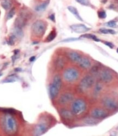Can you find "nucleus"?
Instances as JSON below:
<instances>
[{
  "mask_svg": "<svg viewBox=\"0 0 118 136\" xmlns=\"http://www.w3.org/2000/svg\"><path fill=\"white\" fill-rule=\"evenodd\" d=\"M49 3V0H48V1L44 2V3L37 6L36 8H35V10L37 12H41L44 11V10L46 9L47 6H48Z\"/></svg>",
  "mask_w": 118,
  "mask_h": 136,
  "instance_id": "20",
  "label": "nucleus"
},
{
  "mask_svg": "<svg viewBox=\"0 0 118 136\" xmlns=\"http://www.w3.org/2000/svg\"><path fill=\"white\" fill-rule=\"evenodd\" d=\"M73 99V95L71 93H65L60 96L59 101L61 104H66L72 101Z\"/></svg>",
  "mask_w": 118,
  "mask_h": 136,
  "instance_id": "12",
  "label": "nucleus"
},
{
  "mask_svg": "<svg viewBox=\"0 0 118 136\" xmlns=\"http://www.w3.org/2000/svg\"><path fill=\"white\" fill-rule=\"evenodd\" d=\"M2 76V74H0V77Z\"/></svg>",
  "mask_w": 118,
  "mask_h": 136,
  "instance_id": "40",
  "label": "nucleus"
},
{
  "mask_svg": "<svg viewBox=\"0 0 118 136\" xmlns=\"http://www.w3.org/2000/svg\"><path fill=\"white\" fill-rule=\"evenodd\" d=\"M4 112L7 113V114H11L12 113H15V110L13 109H6V110H4Z\"/></svg>",
  "mask_w": 118,
  "mask_h": 136,
  "instance_id": "34",
  "label": "nucleus"
},
{
  "mask_svg": "<svg viewBox=\"0 0 118 136\" xmlns=\"http://www.w3.org/2000/svg\"><path fill=\"white\" fill-rule=\"evenodd\" d=\"M102 85L100 84V83H97L95 88V91H94L95 94L96 95L99 94L100 92V91H101V90H102Z\"/></svg>",
  "mask_w": 118,
  "mask_h": 136,
  "instance_id": "28",
  "label": "nucleus"
},
{
  "mask_svg": "<svg viewBox=\"0 0 118 136\" xmlns=\"http://www.w3.org/2000/svg\"><path fill=\"white\" fill-rule=\"evenodd\" d=\"M78 64L79 66L84 69H87L91 67V63L90 60L86 57H81V59L79 60V61L78 62Z\"/></svg>",
  "mask_w": 118,
  "mask_h": 136,
  "instance_id": "13",
  "label": "nucleus"
},
{
  "mask_svg": "<svg viewBox=\"0 0 118 136\" xmlns=\"http://www.w3.org/2000/svg\"><path fill=\"white\" fill-rule=\"evenodd\" d=\"M100 78L104 83H109L113 79V75L108 70H103L100 74Z\"/></svg>",
  "mask_w": 118,
  "mask_h": 136,
  "instance_id": "10",
  "label": "nucleus"
},
{
  "mask_svg": "<svg viewBox=\"0 0 118 136\" xmlns=\"http://www.w3.org/2000/svg\"><path fill=\"white\" fill-rule=\"evenodd\" d=\"M61 115L64 119L66 120H70L72 119L74 114L72 112L69 111V110L67 109H64L61 111Z\"/></svg>",
  "mask_w": 118,
  "mask_h": 136,
  "instance_id": "16",
  "label": "nucleus"
},
{
  "mask_svg": "<svg viewBox=\"0 0 118 136\" xmlns=\"http://www.w3.org/2000/svg\"><path fill=\"white\" fill-rule=\"evenodd\" d=\"M102 103L105 107L110 110H114L118 107L117 102L109 97H105L102 100Z\"/></svg>",
  "mask_w": 118,
  "mask_h": 136,
  "instance_id": "8",
  "label": "nucleus"
},
{
  "mask_svg": "<svg viewBox=\"0 0 118 136\" xmlns=\"http://www.w3.org/2000/svg\"><path fill=\"white\" fill-rule=\"evenodd\" d=\"M69 59L71 60L72 62L78 63L81 59L80 55L76 51H71L69 52L68 54Z\"/></svg>",
  "mask_w": 118,
  "mask_h": 136,
  "instance_id": "14",
  "label": "nucleus"
},
{
  "mask_svg": "<svg viewBox=\"0 0 118 136\" xmlns=\"http://www.w3.org/2000/svg\"><path fill=\"white\" fill-rule=\"evenodd\" d=\"M47 24L42 20H37L32 24L31 30L32 33L37 37H42L46 32Z\"/></svg>",
  "mask_w": 118,
  "mask_h": 136,
  "instance_id": "2",
  "label": "nucleus"
},
{
  "mask_svg": "<svg viewBox=\"0 0 118 136\" xmlns=\"http://www.w3.org/2000/svg\"><path fill=\"white\" fill-rule=\"evenodd\" d=\"M82 38H89V39H91L93 41H94L95 42H100V40L97 38V37L95 36L94 34H85L81 36Z\"/></svg>",
  "mask_w": 118,
  "mask_h": 136,
  "instance_id": "23",
  "label": "nucleus"
},
{
  "mask_svg": "<svg viewBox=\"0 0 118 136\" xmlns=\"http://www.w3.org/2000/svg\"><path fill=\"white\" fill-rule=\"evenodd\" d=\"M86 109V104L83 100L78 99L73 102L72 112L74 115H79Z\"/></svg>",
  "mask_w": 118,
  "mask_h": 136,
  "instance_id": "3",
  "label": "nucleus"
},
{
  "mask_svg": "<svg viewBox=\"0 0 118 136\" xmlns=\"http://www.w3.org/2000/svg\"><path fill=\"white\" fill-rule=\"evenodd\" d=\"M49 18L50 19H51V21L55 22V17L54 14H52L51 15V16H50L49 17Z\"/></svg>",
  "mask_w": 118,
  "mask_h": 136,
  "instance_id": "36",
  "label": "nucleus"
},
{
  "mask_svg": "<svg viewBox=\"0 0 118 136\" xmlns=\"http://www.w3.org/2000/svg\"><path fill=\"white\" fill-rule=\"evenodd\" d=\"M76 1L78 2L79 3L84 5V6H88L89 4L88 0H76Z\"/></svg>",
  "mask_w": 118,
  "mask_h": 136,
  "instance_id": "31",
  "label": "nucleus"
},
{
  "mask_svg": "<svg viewBox=\"0 0 118 136\" xmlns=\"http://www.w3.org/2000/svg\"><path fill=\"white\" fill-rule=\"evenodd\" d=\"M85 123H86L87 124H95L96 122V121L95 120L94 118H87L84 120Z\"/></svg>",
  "mask_w": 118,
  "mask_h": 136,
  "instance_id": "27",
  "label": "nucleus"
},
{
  "mask_svg": "<svg viewBox=\"0 0 118 136\" xmlns=\"http://www.w3.org/2000/svg\"><path fill=\"white\" fill-rule=\"evenodd\" d=\"M2 127L7 134H13L17 130V124L16 120L9 114H7L2 118Z\"/></svg>",
  "mask_w": 118,
  "mask_h": 136,
  "instance_id": "1",
  "label": "nucleus"
},
{
  "mask_svg": "<svg viewBox=\"0 0 118 136\" xmlns=\"http://www.w3.org/2000/svg\"><path fill=\"white\" fill-rule=\"evenodd\" d=\"M16 14V8L13 7V8H12L10 10L9 13H8V15H7V20H10L11 19L12 17H13L14 15Z\"/></svg>",
  "mask_w": 118,
  "mask_h": 136,
  "instance_id": "26",
  "label": "nucleus"
},
{
  "mask_svg": "<svg viewBox=\"0 0 118 136\" xmlns=\"http://www.w3.org/2000/svg\"><path fill=\"white\" fill-rule=\"evenodd\" d=\"M98 16L100 19H104L106 17V13L104 11H100L98 12Z\"/></svg>",
  "mask_w": 118,
  "mask_h": 136,
  "instance_id": "30",
  "label": "nucleus"
},
{
  "mask_svg": "<svg viewBox=\"0 0 118 136\" xmlns=\"http://www.w3.org/2000/svg\"><path fill=\"white\" fill-rule=\"evenodd\" d=\"M100 31L101 32L102 34H116V32L114 31L112 29H104V28H102L100 29Z\"/></svg>",
  "mask_w": 118,
  "mask_h": 136,
  "instance_id": "25",
  "label": "nucleus"
},
{
  "mask_svg": "<svg viewBox=\"0 0 118 136\" xmlns=\"http://www.w3.org/2000/svg\"><path fill=\"white\" fill-rule=\"evenodd\" d=\"M107 115V113L104 110L100 108H96L91 112V116L95 119H103Z\"/></svg>",
  "mask_w": 118,
  "mask_h": 136,
  "instance_id": "9",
  "label": "nucleus"
},
{
  "mask_svg": "<svg viewBox=\"0 0 118 136\" xmlns=\"http://www.w3.org/2000/svg\"><path fill=\"white\" fill-rule=\"evenodd\" d=\"M55 66L57 69H62L65 66V60L63 58H57L55 62Z\"/></svg>",
  "mask_w": 118,
  "mask_h": 136,
  "instance_id": "19",
  "label": "nucleus"
},
{
  "mask_svg": "<svg viewBox=\"0 0 118 136\" xmlns=\"http://www.w3.org/2000/svg\"><path fill=\"white\" fill-rule=\"evenodd\" d=\"M64 79L68 83H73L78 80L79 77V73L76 69L69 68L66 69L64 72Z\"/></svg>",
  "mask_w": 118,
  "mask_h": 136,
  "instance_id": "4",
  "label": "nucleus"
},
{
  "mask_svg": "<svg viewBox=\"0 0 118 136\" xmlns=\"http://www.w3.org/2000/svg\"><path fill=\"white\" fill-rule=\"evenodd\" d=\"M77 40V38H72V39H67L66 40H64V42H69V41H73Z\"/></svg>",
  "mask_w": 118,
  "mask_h": 136,
  "instance_id": "38",
  "label": "nucleus"
},
{
  "mask_svg": "<svg viewBox=\"0 0 118 136\" xmlns=\"http://www.w3.org/2000/svg\"><path fill=\"white\" fill-rule=\"evenodd\" d=\"M108 26L110 27H117V24L116 22L113 20L110 21L109 22H108L107 24H106Z\"/></svg>",
  "mask_w": 118,
  "mask_h": 136,
  "instance_id": "32",
  "label": "nucleus"
},
{
  "mask_svg": "<svg viewBox=\"0 0 118 136\" xmlns=\"http://www.w3.org/2000/svg\"><path fill=\"white\" fill-rule=\"evenodd\" d=\"M14 35H15L17 38H21L23 36V32L22 31L21 29L16 27L14 30Z\"/></svg>",
  "mask_w": 118,
  "mask_h": 136,
  "instance_id": "24",
  "label": "nucleus"
},
{
  "mask_svg": "<svg viewBox=\"0 0 118 136\" xmlns=\"http://www.w3.org/2000/svg\"><path fill=\"white\" fill-rule=\"evenodd\" d=\"M52 84L55 87H56L57 89L60 90L62 85V80L61 77H60L59 75H56L54 77L53 82H52Z\"/></svg>",
  "mask_w": 118,
  "mask_h": 136,
  "instance_id": "17",
  "label": "nucleus"
},
{
  "mask_svg": "<svg viewBox=\"0 0 118 136\" xmlns=\"http://www.w3.org/2000/svg\"><path fill=\"white\" fill-rule=\"evenodd\" d=\"M67 9L72 14H73L74 16L76 17L77 19L79 20L80 21H83V19L80 16L78 11H77V9L75 8V7L73 6H68L67 7Z\"/></svg>",
  "mask_w": 118,
  "mask_h": 136,
  "instance_id": "18",
  "label": "nucleus"
},
{
  "mask_svg": "<svg viewBox=\"0 0 118 136\" xmlns=\"http://www.w3.org/2000/svg\"><path fill=\"white\" fill-rule=\"evenodd\" d=\"M48 129V125L46 122H40L34 127V135L35 136H41L46 132Z\"/></svg>",
  "mask_w": 118,
  "mask_h": 136,
  "instance_id": "7",
  "label": "nucleus"
},
{
  "mask_svg": "<svg viewBox=\"0 0 118 136\" xmlns=\"http://www.w3.org/2000/svg\"><path fill=\"white\" fill-rule=\"evenodd\" d=\"M56 36V31H55V30H52V31L51 32V33L48 34V36H47L46 38L47 42H51L52 41H53V40L55 38Z\"/></svg>",
  "mask_w": 118,
  "mask_h": 136,
  "instance_id": "22",
  "label": "nucleus"
},
{
  "mask_svg": "<svg viewBox=\"0 0 118 136\" xmlns=\"http://www.w3.org/2000/svg\"><path fill=\"white\" fill-rule=\"evenodd\" d=\"M98 70V67L97 66H94L92 67V68L91 69V73H96L97 72Z\"/></svg>",
  "mask_w": 118,
  "mask_h": 136,
  "instance_id": "35",
  "label": "nucleus"
},
{
  "mask_svg": "<svg viewBox=\"0 0 118 136\" xmlns=\"http://www.w3.org/2000/svg\"><path fill=\"white\" fill-rule=\"evenodd\" d=\"M104 43L105 45H106L107 46L109 47L110 49H113L114 48V45L112 43L109 42H104Z\"/></svg>",
  "mask_w": 118,
  "mask_h": 136,
  "instance_id": "33",
  "label": "nucleus"
},
{
  "mask_svg": "<svg viewBox=\"0 0 118 136\" xmlns=\"http://www.w3.org/2000/svg\"><path fill=\"white\" fill-rule=\"evenodd\" d=\"M117 52L118 53V48L117 49Z\"/></svg>",
  "mask_w": 118,
  "mask_h": 136,
  "instance_id": "39",
  "label": "nucleus"
},
{
  "mask_svg": "<svg viewBox=\"0 0 118 136\" xmlns=\"http://www.w3.org/2000/svg\"><path fill=\"white\" fill-rule=\"evenodd\" d=\"M27 14L25 12H22L16 20V27L22 29L26 25L27 20Z\"/></svg>",
  "mask_w": 118,
  "mask_h": 136,
  "instance_id": "6",
  "label": "nucleus"
},
{
  "mask_svg": "<svg viewBox=\"0 0 118 136\" xmlns=\"http://www.w3.org/2000/svg\"><path fill=\"white\" fill-rule=\"evenodd\" d=\"M35 59H36V57L34 56H32V57H30L29 60H30V62H33V61H34Z\"/></svg>",
  "mask_w": 118,
  "mask_h": 136,
  "instance_id": "37",
  "label": "nucleus"
},
{
  "mask_svg": "<svg viewBox=\"0 0 118 136\" xmlns=\"http://www.w3.org/2000/svg\"><path fill=\"white\" fill-rule=\"evenodd\" d=\"M1 6L4 9L8 10L11 8L12 3L9 0H3L1 3Z\"/></svg>",
  "mask_w": 118,
  "mask_h": 136,
  "instance_id": "21",
  "label": "nucleus"
},
{
  "mask_svg": "<svg viewBox=\"0 0 118 136\" xmlns=\"http://www.w3.org/2000/svg\"><path fill=\"white\" fill-rule=\"evenodd\" d=\"M71 29L74 32H76V33H84V32H86L88 31L89 30H90V28L87 27L85 25L83 24H74L71 25Z\"/></svg>",
  "mask_w": 118,
  "mask_h": 136,
  "instance_id": "11",
  "label": "nucleus"
},
{
  "mask_svg": "<svg viewBox=\"0 0 118 136\" xmlns=\"http://www.w3.org/2000/svg\"><path fill=\"white\" fill-rule=\"evenodd\" d=\"M59 89H57L56 87L54 86L52 84L51 85V86H50L49 88V93L51 99H54L57 96L59 92Z\"/></svg>",
  "mask_w": 118,
  "mask_h": 136,
  "instance_id": "15",
  "label": "nucleus"
},
{
  "mask_svg": "<svg viewBox=\"0 0 118 136\" xmlns=\"http://www.w3.org/2000/svg\"><path fill=\"white\" fill-rule=\"evenodd\" d=\"M17 38V37H16V36L14 34H12L11 36H10L9 38L8 39V44L10 45H13L14 44L15 41H16V39Z\"/></svg>",
  "mask_w": 118,
  "mask_h": 136,
  "instance_id": "29",
  "label": "nucleus"
},
{
  "mask_svg": "<svg viewBox=\"0 0 118 136\" xmlns=\"http://www.w3.org/2000/svg\"><path fill=\"white\" fill-rule=\"evenodd\" d=\"M95 83V79L91 75H87L83 78L79 84V89L82 91H85L91 87Z\"/></svg>",
  "mask_w": 118,
  "mask_h": 136,
  "instance_id": "5",
  "label": "nucleus"
}]
</instances>
